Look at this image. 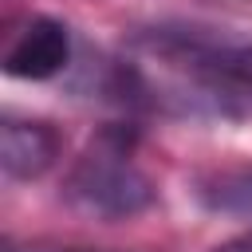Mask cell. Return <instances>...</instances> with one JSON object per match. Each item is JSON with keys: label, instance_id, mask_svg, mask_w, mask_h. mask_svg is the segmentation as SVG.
Here are the masks:
<instances>
[{"label": "cell", "instance_id": "6da1fadb", "mask_svg": "<svg viewBox=\"0 0 252 252\" xmlns=\"http://www.w3.org/2000/svg\"><path fill=\"white\" fill-rule=\"evenodd\" d=\"M63 197L91 217L122 220L154 205V181L134 165L130 138L122 130H102L87 146V154L71 165Z\"/></svg>", "mask_w": 252, "mask_h": 252}, {"label": "cell", "instance_id": "7a4b0ae2", "mask_svg": "<svg viewBox=\"0 0 252 252\" xmlns=\"http://www.w3.org/2000/svg\"><path fill=\"white\" fill-rule=\"evenodd\" d=\"M71 63V32L51 16H32L4 51V71L12 79H55Z\"/></svg>", "mask_w": 252, "mask_h": 252}, {"label": "cell", "instance_id": "3957f363", "mask_svg": "<svg viewBox=\"0 0 252 252\" xmlns=\"http://www.w3.org/2000/svg\"><path fill=\"white\" fill-rule=\"evenodd\" d=\"M59 134L55 126L47 122H35V118H4L0 126V165L8 177L16 181H32V177H43L55 158H59Z\"/></svg>", "mask_w": 252, "mask_h": 252}, {"label": "cell", "instance_id": "277c9868", "mask_svg": "<svg viewBox=\"0 0 252 252\" xmlns=\"http://www.w3.org/2000/svg\"><path fill=\"white\" fill-rule=\"evenodd\" d=\"M197 197L209 213L252 220V165H228L205 173L197 181Z\"/></svg>", "mask_w": 252, "mask_h": 252}, {"label": "cell", "instance_id": "5b68a950", "mask_svg": "<svg viewBox=\"0 0 252 252\" xmlns=\"http://www.w3.org/2000/svg\"><path fill=\"white\" fill-rule=\"evenodd\" d=\"M228 75L252 94V47H240V51L228 55Z\"/></svg>", "mask_w": 252, "mask_h": 252}, {"label": "cell", "instance_id": "8992f818", "mask_svg": "<svg viewBox=\"0 0 252 252\" xmlns=\"http://www.w3.org/2000/svg\"><path fill=\"white\" fill-rule=\"evenodd\" d=\"M8 252H102V248H71V244H24V248H8Z\"/></svg>", "mask_w": 252, "mask_h": 252}, {"label": "cell", "instance_id": "52a82bcc", "mask_svg": "<svg viewBox=\"0 0 252 252\" xmlns=\"http://www.w3.org/2000/svg\"><path fill=\"white\" fill-rule=\"evenodd\" d=\"M213 252H252V232H244V236H236V240H224V244H217Z\"/></svg>", "mask_w": 252, "mask_h": 252}]
</instances>
